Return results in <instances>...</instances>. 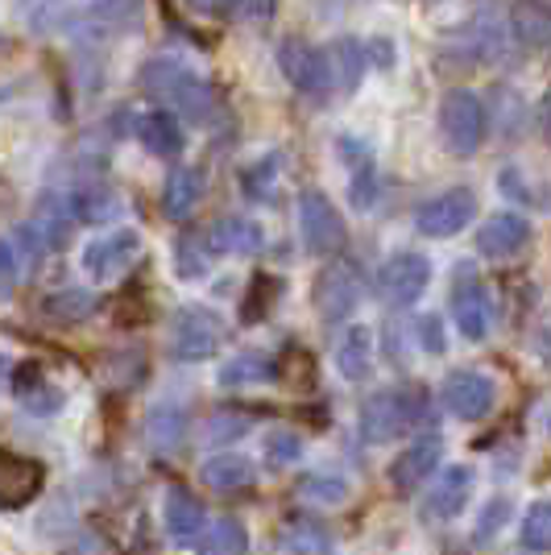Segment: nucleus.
<instances>
[{
    "mask_svg": "<svg viewBox=\"0 0 551 555\" xmlns=\"http://www.w3.org/2000/svg\"><path fill=\"white\" fill-rule=\"evenodd\" d=\"M141 92L158 95V100H170L175 104V113H183L191 125H200L212 116L216 108V92H212V83H207L204 75H195L191 67L183 63H175V59H150L138 75Z\"/></svg>",
    "mask_w": 551,
    "mask_h": 555,
    "instance_id": "1",
    "label": "nucleus"
},
{
    "mask_svg": "<svg viewBox=\"0 0 551 555\" xmlns=\"http://www.w3.org/2000/svg\"><path fill=\"white\" fill-rule=\"evenodd\" d=\"M427 418V390L419 386H390L377 390L361 406V440L366 443H394L411 436Z\"/></svg>",
    "mask_w": 551,
    "mask_h": 555,
    "instance_id": "2",
    "label": "nucleus"
},
{
    "mask_svg": "<svg viewBox=\"0 0 551 555\" xmlns=\"http://www.w3.org/2000/svg\"><path fill=\"white\" fill-rule=\"evenodd\" d=\"M439 133H444V145L469 158L477 154V145L485 138V104L482 95H473L469 88H452V92L439 100Z\"/></svg>",
    "mask_w": 551,
    "mask_h": 555,
    "instance_id": "3",
    "label": "nucleus"
},
{
    "mask_svg": "<svg viewBox=\"0 0 551 555\" xmlns=\"http://www.w3.org/2000/svg\"><path fill=\"white\" fill-rule=\"evenodd\" d=\"M220 340H225V324L216 311H207V307L175 311V320H170V357L175 361H187V365L207 361L220 348Z\"/></svg>",
    "mask_w": 551,
    "mask_h": 555,
    "instance_id": "4",
    "label": "nucleus"
},
{
    "mask_svg": "<svg viewBox=\"0 0 551 555\" xmlns=\"http://www.w3.org/2000/svg\"><path fill=\"white\" fill-rule=\"evenodd\" d=\"M145 22V9L141 0H92L88 9H79L71 17V34L84 42H104V38H120V34H133Z\"/></svg>",
    "mask_w": 551,
    "mask_h": 555,
    "instance_id": "5",
    "label": "nucleus"
},
{
    "mask_svg": "<svg viewBox=\"0 0 551 555\" xmlns=\"http://www.w3.org/2000/svg\"><path fill=\"white\" fill-rule=\"evenodd\" d=\"M278 67H282V75H286L303 95H311V100L336 95V79H332L328 50H316V47H307V42H299V38H291V42L278 47Z\"/></svg>",
    "mask_w": 551,
    "mask_h": 555,
    "instance_id": "6",
    "label": "nucleus"
},
{
    "mask_svg": "<svg viewBox=\"0 0 551 555\" xmlns=\"http://www.w3.org/2000/svg\"><path fill=\"white\" fill-rule=\"evenodd\" d=\"M361 295H366V278L357 270V261H332V266H323L320 282H316V311L323 324H341L357 311Z\"/></svg>",
    "mask_w": 551,
    "mask_h": 555,
    "instance_id": "7",
    "label": "nucleus"
},
{
    "mask_svg": "<svg viewBox=\"0 0 551 555\" xmlns=\"http://www.w3.org/2000/svg\"><path fill=\"white\" fill-rule=\"evenodd\" d=\"M299 232L303 245L316 257H332L345 249V220L332 208V199L323 191H303L299 195Z\"/></svg>",
    "mask_w": 551,
    "mask_h": 555,
    "instance_id": "8",
    "label": "nucleus"
},
{
    "mask_svg": "<svg viewBox=\"0 0 551 555\" xmlns=\"http://www.w3.org/2000/svg\"><path fill=\"white\" fill-rule=\"evenodd\" d=\"M473 216H477V195L469 186H452V191H439L436 199H427L414 211V229L423 236L444 241V236H457V232L469 229Z\"/></svg>",
    "mask_w": 551,
    "mask_h": 555,
    "instance_id": "9",
    "label": "nucleus"
},
{
    "mask_svg": "<svg viewBox=\"0 0 551 555\" xmlns=\"http://www.w3.org/2000/svg\"><path fill=\"white\" fill-rule=\"evenodd\" d=\"M141 257V236L133 229H116L88 241L84 249V274L95 282H113V278L129 274V266Z\"/></svg>",
    "mask_w": 551,
    "mask_h": 555,
    "instance_id": "10",
    "label": "nucleus"
},
{
    "mask_svg": "<svg viewBox=\"0 0 551 555\" xmlns=\"http://www.w3.org/2000/svg\"><path fill=\"white\" fill-rule=\"evenodd\" d=\"M427 286H432V261L423 254L386 257V266L377 274V291L390 307H411V302L423 299Z\"/></svg>",
    "mask_w": 551,
    "mask_h": 555,
    "instance_id": "11",
    "label": "nucleus"
},
{
    "mask_svg": "<svg viewBox=\"0 0 551 555\" xmlns=\"http://www.w3.org/2000/svg\"><path fill=\"white\" fill-rule=\"evenodd\" d=\"M494 402H498V382H494L489 373L460 370L444 382V406L457 418H464V423L485 418L494 411Z\"/></svg>",
    "mask_w": 551,
    "mask_h": 555,
    "instance_id": "12",
    "label": "nucleus"
},
{
    "mask_svg": "<svg viewBox=\"0 0 551 555\" xmlns=\"http://www.w3.org/2000/svg\"><path fill=\"white\" fill-rule=\"evenodd\" d=\"M452 324L464 340H485L489 327H494V299L485 291V282L477 278H460L457 291H452Z\"/></svg>",
    "mask_w": 551,
    "mask_h": 555,
    "instance_id": "13",
    "label": "nucleus"
},
{
    "mask_svg": "<svg viewBox=\"0 0 551 555\" xmlns=\"http://www.w3.org/2000/svg\"><path fill=\"white\" fill-rule=\"evenodd\" d=\"M530 220L523 211H498V216H489L477 232V249L482 257L489 261H505V257H518L523 249L530 245Z\"/></svg>",
    "mask_w": 551,
    "mask_h": 555,
    "instance_id": "14",
    "label": "nucleus"
},
{
    "mask_svg": "<svg viewBox=\"0 0 551 555\" xmlns=\"http://www.w3.org/2000/svg\"><path fill=\"white\" fill-rule=\"evenodd\" d=\"M439 456H444V443L439 436H419L414 443H407L390 464V486L398 493H414L432 473L439 468Z\"/></svg>",
    "mask_w": 551,
    "mask_h": 555,
    "instance_id": "15",
    "label": "nucleus"
},
{
    "mask_svg": "<svg viewBox=\"0 0 551 555\" xmlns=\"http://www.w3.org/2000/svg\"><path fill=\"white\" fill-rule=\"evenodd\" d=\"M42 464L17 456V452H0V509H22L42 493Z\"/></svg>",
    "mask_w": 551,
    "mask_h": 555,
    "instance_id": "16",
    "label": "nucleus"
},
{
    "mask_svg": "<svg viewBox=\"0 0 551 555\" xmlns=\"http://www.w3.org/2000/svg\"><path fill=\"white\" fill-rule=\"evenodd\" d=\"M162 522H166V534L175 539V543H195L200 531L207 527V514H204V502L191 493V489L175 486L166 489V498H162Z\"/></svg>",
    "mask_w": 551,
    "mask_h": 555,
    "instance_id": "17",
    "label": "nucleus"
},
{
    "mask_svg": "<svg viewBox=\"0 0 551 555\" xmlns=\"http://www.w3.org/2000/svg\"><path fill=\"white\" fill-rule=\"evenodd\" d=\"M207 245H212V254L253 257L266 249V229L257 220H249V216H225V220L212 224Z\"/></svg>",
    "mask_w": 551,
    "mask_h": 555,
    "instance_id": "18",
    "label": "nucleus"
},
{
    "mask_svg": "<svg viewBox=\"0 0 551 555\" xmlns=\"http://www.w3.org/2000/svg\"><path fill=\"white\" fill-rule=\"evenodd\" d=\"M469 493H473V468H469V464H452L436 481V489L427 493L423 514H427L432 522H448V518H457L460 509L469 506Z\"/></svg>",
    "mask_w": 551,
    "mask_h": 555,
    "instance_id": "19",
    "label": "nucleus"
},
{
    "mask_svg": "<svg viewBox=\"0 0 551 555\" xmlns=\"http://www.w3.org/2000/svg\"><path fill=\"white\" fill-rule=\"evenodd\" d=\"M204 170L200 166H175L162 186V211L170 220H187L191 211L204 204Z\"/></svg>",
    "mask_w": 551,
    "mask_h": 555,
    "instance_id": "20",
    "label": "nucleus"
},
{
    "mask_svg": "<svg viewBox=\"0 0 551 555\" xmlns=\"http://www.w3.org/2000/svg\"><path fill=\"white\" fill-rule=\"evenodd\" d=\"M341 154L348 163V195H353V208L369 211L377 199V166L369 158V150L357 138H341Z\"/></svg>",
    "mask_w": 551,
    "mask_h": 555,
    "instance_id": "21",
    "label": "nucleus"
},
{
    "mask_svg": "<svg viewBox=\"0 0 551 555\" xmlns=\"http://www.w3.org/2000/svg\"><path fill=\"white\" fill-rule=\"evenodd\" d=\"M505 50V29L502 22L489 13V17H477L473 25H464L457 34V54H464V63H489V59H498Z\"/></svg>",
    "mask_w": 551,
    "mask_h": 555,
    "instance_id": "22",
    "label": "nucleus"
},
{
    "mask_svg": "<svg viewBox=\"0 0 551 555\" xmlns=\"http://www.w3.org/2000/svg\"><path fill=\"white\" fill-rule=\"evenodd\" d=\"M200 481L216 493H241L253 486V464L241 452H216L200 464Z\"/></svg>",
    "mask_w": 551,
    "mask_h": 555,
    "instance_id": "23",
    "label": "nucleus"
},
{
    "mask_svg": "<svg viewBox=\"0 0 551 555\" xmlns=\"http://www.w3.org/2000/svg\"><path fill=\"white\" fill-rule=\"evenodd\" d=\"M138 141L154 154V158H175L183 150V125L175 120L170 113H141L138 116Z\"/></svg>",
    "mask_w": 551,
    "mask_h": 555,
    "instance_id": "24",
    "label": "nucleus"
},
{
    "mask_svg": "<svg viewBox=\"0 0 551 555\" xmlns=\"http://www.w3.org/2000/svg\"><path fill=\"white\" fill-rule=\"evenodd\" d=\"M282 552L286 555H332V531L323 527L320 518H311V514H299V518H291L286 527H282Z\"/></svg>",
    "mask_w": 551,
    "mask_h": 555,
    "instance_id": "25",
    "label": "nucleus"
},
{
    "mask_svg": "<svg viewBox=\"0 0 551 555\" xmlns=\"http://www.w3.org/2000/svg\"><path fill=\"white\" fill-rule=\"evenodd\" d=\"M336 370L345 373L348 382H366L373 373V332L366 324H353L336 345Z\"/></svg>",
    "mask_w": 551,
    "mask_h": 555,
    "instance_id": "26",
    "label": "nucleus"
},
{
    "mask_svg": "<svg viewBox=\"0 0 551 555\" xmlns=\"http://www.w3.org/2000/svg\"><path fill=\"white\" fill-rule=\"evenodd\" d=\"M195 552L200 555H249V531L241 527V518L220 514L212 527L200 531L195 539Z\"/></svg>",
    "mask_w": 551,
    "mask_h": 555,
    "instance_id": "27",
    "label": "nucleus"
},
{
    "mask_svg": "<svg viewBox=\"0 0 551 555\" xmlns=\"http://www.w3.org/2000/svg\"><path fill=\"white\" fill-rule=\"evenodd\" d=\"M141 436H145V448H150V452L170 456L187 436L183 411H179V406H158V411H150V415H145V427H141Z\"/></svg>",
    "mask_w": 551,
    "mask_h": 555,
    "instance_id": "28",
    "label": "nucleus"
},
{
    "mask_svg": "<svg viewBox=\"0 0 551 555\" xmlns=\"http://www.w3.org/2000/svg\"><path fill=\"white\" fill-rule=\"evenodd\" d=\"M278 377V365L270 352H241V357H232L220 365V386L225 390H236V386H261V382H274Z\"/></svg>",
    "mask_w": 551,
    "mask_h": 555,
    "instance_id": "29",
    "label": "nucleus"
},
{
    "mask_svg": "<svg viewBox=\"0 0 551 555\" xmlns=\"http://www.w3.org/2000/svg\"><path fill=\"white\" fill-rule=\"evenodd\" d=\"M13 386H17V398H22V406L29 415H54L63 406V390H54L38 365H22Z\"/></svg>",
    "mask_w": 551,
    "mask_h": 555,
    "instance_id": "30",
    "label": "nucleus"
},
{
    "mask_svg": "<svg viewBox=\"0 0 551 555\" xmlns=\"http://www.w3.org/2000/svg\"><path fill=\"white\" fill-rule=\"evenodd\" d=\"M328 63H332V79H336V92H353L361 83V75L369 67V50L353 38H341L328 47Z\"/></svg>",
    "mask_w": 551,
    "mask_h": 555,
    "instance_id": "31",
    "label": "nucleus"
},
{
    "mask_svg": "<svg viewBox=\"0 0 551 555\" xmlns=\"http://www.w3.org/2000/svg\"><path fill=\"white\" fill-rule=\"evenodd\" d=\"M67 204H71V216H75V220H92V224L116 216V208H120V199H116L108 186H100V183L75 186V191L67 195Z\"/></svg>",
    "mask_w": 551,
    "mask_h": 555,
    "instance_id": "32",
    "label": "nucleus"
},
{
    "mask_svg": "<svg viewBox=\"0 0 551 555\" xmlns=\"http://www.w3.org/2000/svg\"><path fill=\"white\" fill-rule=\"evenodd\" d=\"M514 29L530 47H551V0H518Z\"/></svg>",
    "mask_w": 551,
    "mask_h": 555,
    "instance_id": "33",
    "label": "nucleus"
},
{
    "mask_svg": "<svg viewBox=\"0 0 551 555\" xmlns=\"http://www.w3.org/2000/svg\"><path fill=\"white\" fill-rule=\"evenodd\" d=\"M95 311V295L92 291H59L42 302V315L50 324H84Z\"/></svg>",
    "mask_w": 551,
    "mask_h": 555,
    "instance_id": "34",
    "label": "nucleus"
},
{
    "mask_svg": "<svg viewBox=\"0 0 551 555\" xmlns=\"http://www.w3.org/2000/svg\"><path fill=\"white\" fill-rule=\"evenodd\" d=\"M261 461L270 468H291V464L303 461V436L299 431H286V427H274L266 440H261Z\"/></svg>",
    "mask_w": 551,
    "mask_h": 555,
    "instance_id": "35",
    "label": "nucleus"
},
{
    "mask_svg": "<svg viewBox=\"0 0 551 555\" xmlns=\"http://www.w3.org/2000/svg\"><path fill=\"white\" fill-rule=\"evenodd\" d=\"M518 539L527 552H551V502H535L518 527Z\"/></svg>",
    "mask_w": 551,
    "mask_h": 555,
    "instance_id": "36",
    "label": "nucleus"
},
{
    "mask_svg": "<svg viewBox=\"0 0 551 555\" xmlns=\"http://www.w3.org/2000/svg\"><path fill=\"white\" fill-rule=\"evenodd\" d=\"M274 183H278V154H266L261 163L245 166V175H241V191L249 199H257V204H266L274 195Z\"/></svg>",
    "mask_w": 551,
    "mask_h": 555,
    "instance_id": "37",
    "label": "nucleus"
},
{
    "mask_svg": "<svg viewBox=\"0 0 551 555\" xmlns=\"http://www.w3.org/2000/svg\"><path fill=\"white\" fill-rule=\"evenodd\" d=\"M175 266H179V278H187V282L204 278L207 266H212V245H204L200 236H183L179 249H175Z\"/></svg>",
    "mask_w": 551,
    "mask_h": 555,
    "instance_id": "38",
    "label": "nucleus"
},
{
    "mask_svg": "<svg viewBox=\"0 0 551 555\" xmlns=\"http://www.w3.org/2000/svg\"><path fill=\"white\" fill-rule=\"evenodd\" d=\"M299 498L303 502H311V506H336V502H345L348 498V486L345 477H303L299 481Z\"/></svg>",
    "mask_w": 551,
    "mask_h": 555,
    "instance_id": "39",
    "label": "nucleus"
},
{
    "mask_svg": "<svg viewBox=\"0 0 551 555\" xmlns=\"http://www.w3.org/2000/svg\"><path fill=\"white\" fill-rule=\"evenodd\" d=\"M249 431V418L236 415V411H216V415H207L204 423V443H232L241 440Z\"/></svg>",
    "mask_w": 551,
    "mask_h": 555,
    "instance_id": "40",
    "label": "nucleus"
},
{
    "mask_svg": "<svg viewBox=\"0 0 551 555\" xmlns=\"http://www.w3.org/2000/svg\"><path fill=\"white\" fill-rule=\"evenodd\" d=\"M253 286H257V291H249V302H245V320H249V324L270 311V302H274V295H278V282L274 278H266V274L257 278Z\"/></svg>",
    "mask_w": 551,
    "mask_h": 555,
    "instance_id": "41",
    "label": "nucleus"
},
{
    "mask_svg": "<svg viewBox=\"0 0 551 555\" xmlns=\"http://www.w3.org/2000/svg\"><path fill=\"white\" fill-rule=\"evenodd\" d=\"M59 4L63 0H17V13L25 17L29 29H47L54 22V13H59Z\"/></svg>",
    "mask_w": 551,
    "mask_h": 555,
    "instance_id": "42",
    "label": "nucleus"
},
{
    "mask_svg": "<svg viewBox=\"0 0 551 555\" xmlns=\"http://www.w3.org/2000/svg\"><path fill=\"white\" fill-rule=\"evenodd\" d=\"M17 274H22V257L9 241H0V299L17 286Z\"/></svg>",
    "mask_w": 551,
    "mask_h": 555,
    "instance_id": "43",
    "label": "nucleus"
},
{
    "mask_svg": "<svg viewBox=\"0 0 551 555\" xmlns=\"http://www.w3.org/2000/svg\"><path fill=\"white\" fill-rule=\"evenodd\" d=\"M505 518H510V502H502V498H498V502H489V506H485V514H482V522H477V539H494V534L502 531V522Z\"/></svg>",
    "mask_w": 551,
    "mask_h": 555,
    "instance_id": "44",
    "label": "nucleus"
},
{
    "mask_svg": "<svg viewBox=\"0 0 551 555\" xmlns=\"http://www.w3.org/2000/svg\"><path fill=\"white\" fill-rule=\"evenodd\" d=\"M419 332H423V348H427V352H444V336H439L436 315H423V320H419Z\"/></svg>",
    "mask_w": 551,
    "mask_h": 555,
    "instance_id": "45",
    "label": "nucleus"
},
{
    "mask_svg": "<svg viewBox=\"0 0 551 555\" xmlns=\"http://www.w3.org/2000/svg\"><path fill=\"white\" fill-rule=\"evenodd\" d=\"M232 0H187V9H195V13H204V17H216V13H225Z\"/></svg>",
    "mask_w": 551,
    "mask_h": 555,
    "instance_id": "46",
    "label": "nucleus"
},
{
    "mask_svg": "<svg viewBox=\"0 0 551 555\" xmlns=\"http://www.w3.org/2000/svg\"><path fill=\"white\" fill-rule=\"evenodd\" d=\"M543 138H548V145H551V92H548V100H543Z\"/></svg>",
    "mask_w": 551,
    "mask_h": 555,
    "instance_id": "47",
    "label": "nucleus"
},
{
    "mask_svg": "<svg viewBox=\"0 0 551 555\" xmlns=\"http://www.w3.org/2000/svg\"><path fill=\"white\" fill-rule=\"evenodd\" d=\"M4 382H9V357L0 352V390H4Z\"/></svg>",
    "mask_w": 551,
    "mask_h": 555,
    "instance_id": "48",
    "label": "nucleus"
},
{
    "mask_svg": "<svg viewBox=\"0 0 551 555\" xmlns=\"http://www.w3.org/2000/svg\"><path fill=\"white\" fill-rule=\"evenodd\" d=\"M539 352H543V361H548V370H551V332L543 336V345H539Z\"/></svg>",
    "mask_w": 551,
    "mask_h": 555,
    "instance_id": "49",
    "label": "nucleus"
}]
</instances>
